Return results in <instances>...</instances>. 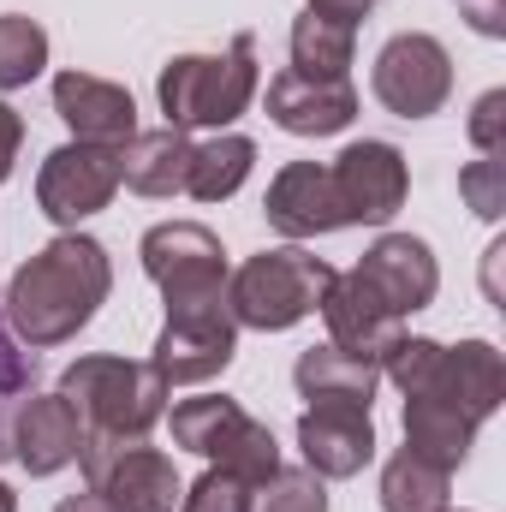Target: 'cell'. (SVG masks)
I'll list each match as a JSON object with an SVG mask.
<instances>
[{
  "mask_svg": "<svg viewBox=\"0 0 506 512\" xmlns=\"http://www.w3.org/2000/svg\"><path fill=\"white\" fill-rule=\"evenodd\" d=\"M108 292H114L108 245L90 239V233H60V239H48L42 251L6 280L0 316L18 334V346L48 352V346L78 340V328L96 322V310L108 304Z\"/></svg>",
  "mask_w": 506,
  "mask_h": 512,
  "instance_id": "6da1fadb",
  "label": "cell"
},
{
  "mask_svg": "<svg viewBox=\"0 0 506 512\" xmlns=\"http://www.w3.org/2000/svg\"><path fill=\"white\" fill-rule=\"evenodd\" d=\"M256 36L239 30L227 54H173L161 66V114L173 131H227L256 102Z\"/></svg>",
  "mask_w": 506,
  "mask_h": 512,
  "instance_id": "7a4b0ae2",
  "label": "cell"
},
{
  "mask_svg": "<svg viewBox=\"0 0 506 512\" xmlns=\"http://www.w3.org/2000/svg\"><path fill=\"white\" fill-rule=\"evenodd\" d=\"M60 393L72 399L84 429L120 435V441H149V429L167 417V382L155 376L149 358L137 364V358H114V352H90L60 376Z\"/></svg>",
  "mask_w": 506,
  "mask_h": 512,
  "instance_id": "3957f363",
  "label": "cell"
},
{
  "mask_svg": "<svg viewBox=\"0 0 506 512\" xmlns=\"http://www.w3.org/2000/svg\"><path fill=\"white\" fill-rule=\"evenodd\" d=\"M328 286H334V268L322 256H310L304 245H280V251H262L227 274V310L239 328L280 334V328L304 322L310 310H322Z\"/></svg>",
  "mask_w": 506,
  "mask_h": 512,
  "instance_id": "277c9868",
  "label": "cell"
},
{
  "mask_svg": "<svg viewBox=\"0 0 506 512\" xmlns=\"http://www.w3.org/2000/svg\"><path fill=\"white\" fill-rule=\"evenodd\" d=\"M173 447L245 477V483H268L280 471V441L268 423H256L251 411L227 393H203V399H179L173 405Z\"/></svg>",
  "mask_w": 506,
  "mask_h": 512,
  "instance_id": "5b68a950",
  "label": "cell"
},
{
  "mask_svg": "<svg viewBox=\"0 0 506 512\" xmlns=\"http://www.w3.org/2000/svg\"><path fill=\"white\" fill-rule=\"evenodd\" d=\"M143 274L161 286L167 298V316H185V310H221L227 304V251L221 239L203 227V221H161L143 233Z\"/></svg>",
  "mask_w": 506,
  "mask_h": 512,
  "instance_id": "8992f818",
  "label": "cell"
},
{
  "mask_svg": "<svg viewBox=\"0 0 506 512\" xmlns=\"http://www.w3.org/2000/svg\"><path fill=\"white\" fill-rule=\"evenodd\" d=\"M78 471L108 501V512H173L179 495H185V483H179V471H173V459L161 447L96 435V429H84Z\"/></svg>",
  "mask_w": 506,
  "mask_h": 512,
  "instance_id": "52a82bcc",
  "label": "cell"
},
{
  "mask_svg": "<svg viewBox=\"0 0 506 512\" xmlns=\"http://www.w3.org/2000/svg\"><path fill=\"white\" fill-rule=\"evenodd\" d=\"M370 90L393 120H429L453 96V54L429 30H399L381 42Z\"/></svg>",
  "mask_w": 506,
  "mask_h": 512,
  "instance_id": "ba28073f",
  "label": "cell"
},
{
  "mask_svg": "<svg viewBox=\"0 0 506 512\" xmlns=\"http://www.w3.org/2000/svg\"><path fill=\"white\" fill-rule=\"evenodd\" d=\"M114 191H120V149L78 143V137L48 149V161L36 173V209L66 233H78V221L102 215L114 203Z\"/></svg>",
  "mask_w": 506,
  "mask_h": 512,
  "instance_id": "9c48e42d",
  "label": "cell"
},
{
  "mask_svg": "<svg viewBox=\"0 0 506 512\" xmlns=\"http://www.w3.org/2000/svg\"><path fill=\"white\" fill-rule=\"evenodd\" d=\"M334 179V197H340V215L346 227H387L399 209H405V191H411V167L393 143L364 137V143H346L328 167Z\"/></svg>",
  "mask_w": 506,
  "mask_h": 512,
  "instance_id": "30bf717a",
  "label": "cell"
},
{
  "mask_svg": "<svg viewBox=\"0 0 506 512\" xmlns=\"http://www.w3.org/2000/svg\"><path fill=\"white\" fill-rule=\"evenodd\" d=\"M239 352V322L233 310H185V316H167L161 334H155V376L167 387H197V382H215Z\"/></svg>",
  "mask_w": 506,
  "mask_h": 512,
  "instance_id": "8fae6325",
  "label": "cell"
},
{
  "mask_svg": "<svg viewBox=\"0 0 506 512\" xmlns=\"http://www.w3.org/2000/svg\"><path fill=\"white\" fill-rule=\"evenodd\" d=\"M84 447V417L72 411L66 393H24L12 405V423H6V453L30 471V477H54L78 459Z\"/></svg>",
  "mask_w": 506,
  "mask_h": 512,
  "instance_id": "7c38bea8",
  "label": "cell"
},
{
  "mask_svg": "<svg viewBox=\"0 0 506 512\" xmlns=\"http://www.w3.org/2000/svg\"><path fill=\"white\" fill-rule=\"evenodd\" d=\"M262 102H268V120L280 131H292V137H334V131H346L358 120L352 78H310V72H292V66L268 78Z\"/></svg>",
  "mask_w": 506,
  "mask_h": 512,
  "instance_id": "4fadbf2b",
  "label": "cell"
},
{
  "mask_svg": "<svg viewBox=\"0 0 506 512\" xmlns=\"http://www.w3.org/2000/svg\"><path fill=\"white\" fill-rule=\"evenodd\" d=\"M262 215L280 239L304 245V239H322V233H340L346 215H340V197H334V179L322 161H286L262 197Z\"/></svg>",
  "mask_w": 506,
  "mask_h": 512,
  "instance_id": "5bb4252c",
  "label": "cell"
},
{
  "mask_svg": "<svg viewBox=\"0 0 506 512\" xmlns=\"http://www.w3.org/2000/svg\"><path fill=\"white\" fill-rule=\"evenodd\" d=\"M358 280L376 292L393 316H411V310H429L435 304L441 262H435V251L423 239H411V233H381L376 245L364 251V262H358Z\"/></svg>",
  "mask_w": 506,
  "mask_h": 512,
  "instance_id": "9a60e30c",
  "label": "cell"
},
{
  "mask_svg": "<svg viewBox=\"0 0 506 512\" xmlns=\"http://www.w3.org/2000/svg\"><path fill=\"white\" fill-rule=\"evenodd\" d=\"M322 322H328V346H340V352H352V358H364L376 370H381V358L393 352V340L405 334V316H393L381 304L376 292L358 280V268L334 274V286L322 292Z\"/></svg>",
  "mask_w": 506,
  "mask_h": 512,
  "instance_id": "2e32d148",
  "label": "cell"
},
{
  "mask_svg": "<svg viewBox=\"0 0 506 512\" xmlns=\"http://www.w3.org/2000/svg\"><path fill=\"white\" fill-rule=\"evenodd\" d=\"M298 453H304V471H316L322 483H346L376 459V423L370 411L310 405L298 417Z\"/></svg>",
  "mask_w": 506,
  "mask_h": 512,
  "instance_id": "e0dca14e",
  "label": "cell"
},
{
  "mask_svg": "<svg viewBox=\"0 0 506 512\" xmlns=\"http://www.w3.org/2000/svg\"><path fill=\"white\" fill-rule=\"evenodd\" d=\"M54 114L72 126L78 143H102V149H126L137 137V102L114 78L96 72H60L54 78Z\"/></svg>",
  "mask_w": 506,
  "mask_h": 512,
  "instance_id": "ac0fdd59",
  "label": "cell"
},
{
  "mask_svg": "<svg viewBox=\"0 0 506 512\" xmlns=\"http://www.w3.org/2000/svg\"><path fill=\"white\" fill-rule=\"evenodd\" d=\"M423 393H435V399L459 405L471 423L495 417V411H501V399H506V364H501V352H495L489 340H459V346H441L435 382L423 387ZM411 399H417V393H411Z\"/></svg>",
  "mask_w": 506,
  "mask_h": 512,
  "instance_id": "d6986e66",
  "label": "cell"
},
{
  "mask_svg": "<svg viewBox=\"0 0 506 512\" xmlns=\"http://www.w3.org/2000/svg\"><path fill=\"white\" fill-rule=\"evenodd\" d=\"M292 382L310 405H346V411H370L376 405V387H381V370L340 352V346H310L298 352L292 364Z\"/></svg>",
  "mask_w": 506,
  "mask_h": 512,
  "instance_id": "ffe728a7",
  "label": "cell"
},
{
  "mask_svg": "<svg viewBox=\"0 0 506 512\" xmlns=\"http://www.w3.org/2000/svg\"><path fill=\"white\" fill-rule=\"evenodd\" d=\"M405 447L453 477L471 459V447H477V423L459 405H447L435 393H417V399H405Z\"/></svg>",
  "mask_w": 506,
  "mask_h": 512,
  "instance_id": "44dd1931",
  "label": "cell"
},
{
  "mask_svg": "<svg viewBox=\"0 0 506 512\" xmlns=\"http://www.w3.org/2000/svg\"><path fill=\"white\" fill-rule=\"evenodd\" d=\"M191 173V137L173 126L137 131L120 149V185H131L137 197H179Z\"/></svg>",
  "mask_w": 506,
  "mask_h": 512,
  "instance_id": "7402d4cb",
  "label": "cell"
},
{
  "mask_svg": "<svg viewBox=\"0 0 506 512\" xmlns=\"http://www.w3.org/2000/svg\"><path fill=\"white\" fill-rule=\"evenodd\" d=\"M256 167V143L245 131H215L209 143H191V173H185V197L197 203H227Z\"/></svg>",
  "mask_w": 506,
  "mask_h": 512,
  "instance_id": "603a6c76",
  "label": "cell"
},
{
  "mask_svg": "<svg viewBox=\"0 0 506 512\" xmlns=\"http://www.w3.org/2000/svg\"><path fill=\"white\" fill-rule=\"evenodd\" d=\"M453 507V477L411 447H399L381 465V512H447Z\"/></svg>",
  "mask_w": 506,
  "mask_h": 512,
  "instance_id": "cb8c5ba5",
  "label": "cell"
},
{
  "mask_svg": "<svg viewBox=\"0 0 506 512\" xmlns=\"http://www.w3.org/2000/svg\"><path fill=\"white\" fill-rule=\"evenodd\" d=\"M352 54H358V30H346L334 18H316V12H298L292 18V72L346 78L352 72Z\"/></svg>",
  "mask_w": 506,
  "mask_h": 512,
  "instance_id": "d4e9b609",
  "label": "cell"
},
{
  "mask_svg": "<svg viewBox=\"0 0 506 512\" xmlns=\"http://www.w3.org/2000/svg\"><path fill=\"white\" fill-rule=\"evenodd\" d=\"M48 66V30L24 12H0V90H24Z\"/></svg>",
  "mask_w": 506,
  "mask_h": 512,
  "instance_id": "484cf974",
  "label": "cell"
},
{
  "mask_svg": "<svg viewBox=\"0 0 506 512\" xmlns=\"http://www.w3.org/2000/svg\"><path fill=\"white\" fill-rule=\"evenodd\" d=\"M245 512H328V489H322L316 471H304V465H280L268 483H256L251 489V507Z\"/></svg>",
  "mask_w": 506,
  "mask_h": 512,
  "instance_id": "4316f807",
  "label": "cell"
},
{
  "mask_svg": "<svg viewBox=\"0 0 506 512\" xmlns=\"http://www.w3.org/2000/svg\"><path fill=\"white\" fill-rule=\"evenodd\" d=\"M24 393H36V352H30V346H18V334H12V328H6V316H0V453H6L12 405H18Z\"/></svg>",
  "mask_w": 506,
  "mask_h": 512,
  "instance_id": "83f0119b",
  "label": "cell"
},
{
  "mask_svg": "<svg viewBox=\"0 0 506 512\" xmlns=\"http://www.w3.org/2000/svg\"><path fill=\"white\" fill-rule=\"evenodd\" d=\"M245 507H251V483L233 477V471H221V465H209V471L179 495V512H245Z\"/></svg>",
  "mask_w": 506,
  "mask_h": 512,
  "instance_id": "f1b7e54d",
  "label": "cell"
},
{
  "mask_svg": "<svg viewBox=\"0 0 506 512\" xmlns=\"http://www.w3.org/2000/svg\"><path fill=\"white\" fill-rule=\"evenodd\" d=\"M459 191H465V203H471L483 221H501V209H506V161L501 155H477V161L459 173Z\"/></svg>",
  "mask_w": 506,
  "mask_h": 512,
  "instance_id": "f546056e",
  "label": "cell"
},
{
  "mask_svg": "<svg viewBox=\"0 0 506 512\" xmlns=\"http://www.w3.org/2000/svg\"><path fill=\"white\" fill-rule=\"evenodd\" d=\"M471 143H477V155H501V143H506V90L477 96V108H471Z\"/></svg>",
  "mask_w": 506,
  "mask_h": 512,
  "instance_id": "4dcf8cb0",
  "label": "cell"
},
{
  "mask_svg": "<svg viewBox=\"0 0 506 512\" xmlns=\"http://www.w3.org/2000/svg\"><path fill=\"white\" fill-rule=\"evenodd\" d=\"M477 36H506V0H453Z\"/></svg>",
  "mask_w": 506,
  "mask_h": 512,
  "instance_id": "1f68e13d",
  "label": "cell"
},
{
  "mask_svg": "<svg viewBox=\"0 0 506 512\" xmlns=\"http://www.w3.org/2000/svg\"><path fill=\"white\" fill-rule=\"evenodd\" d=\"M18 149H24V120H18V108L0 102V185H6L12 167H18Z\"/></svg>",
  "mask_w": 506,
  "mask_h": 512,
  "instance_id": "d6a6232c",
  "label": "cell"
},
{
  "mask_svg": "<svg viewBox=\"0 0 506 512\" xmlns=\"http://www.w3.org/2000/svg\"><path fill=\"white\" fill-rule=\"evenodd\" d=\"M370 6H376V0H310L304 12H316V18H334V24H346V30H358V24L370 18Z\"/></svg>",
  "mask_w": 506,
  "mask_h": 512,
  "instance_id": "836d02e7",
  "label": "cell"
},
{
  "mask_svg": "<svg viewBox=\"0 0 506 512\" xmlns=\"http://www.w3.org/2000/svg\"><path fill=\"white\" fill-rule=\"evenodd\" d=\"M54 512H108V501H102V495L90 489V495H66V501H60Z\"/></svg>",
  "mask_w": 506,
  "mask_h": 512,
  "instance_id": "e575fe53",
  "label": "cell"
},
{
  "mask_svg": "<svg viewBox=\"0 0 506 512\" xmlns=\"http://www.w3.org/2000/svg\"><path fill=\"white\" fill-rule=\"evenodd\" d=\"M0 512H18V501H12V489L0 483Z\"/></svg>",
  "mask_w": 506,
  "mask_h": 512,
  "instance_id": "d590c367",
  "label": "cell"
},
{
  "mask_svg": "<svg viewBox=\"0 0 506 512\" xmlns=\"http://www.w3.org/2000/svg\"><path fill=\"white\" fill-rule=\"evenodd\" d=\"M447 512H453V507H447Z\"/></svg>",
  "mask_w": 506,
  "mask_h": 512,
  "instance_id": "8d00e7d4",
  "label": "cell"
}]
</instances>
